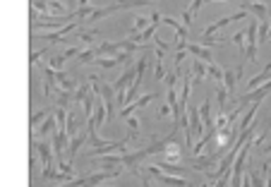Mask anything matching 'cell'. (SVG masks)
I'll return each instance as SVG.
<instances>
[{"instance_id":"7a4b0ae2","label":"cell","mask_w":271,"mask_h":187,"mask_svg":"<svg viewBox=\"0 0 271 187\" xmlns=\"http://www.w3.org/2000/svg\"><path fill=\"white\" fill-rule=\"evenodd\" d=\"M243 10L245 12H252L254 17H257V22H267L271 17V10L267 2H262V0H254V2H243Z\"/></svg>"},{"instance_id":"4fadbf2b","label":"cell","mask_w":271,"mask_h":187,"mask_svg":"<svg viewBox=\"0 0 271 187\" xmlns=\"http://www.w3.org/2000/svg\"><path fill=\"white\" fill-rule=\"evenodd\" d=\"M199 118L204 123V127H214V118H211V99H207L199 108Z\"/></svg>"},{"instance_id":"9c48e42d","label":"cell","mask_w":271,"mask_h":187,"mask_svg":"<svg viewBox=\"0 0 271 187\" xmlns=\"http://www.w3.org/2000/svg\"><path fill=\"white\" fill-rule=\"evenodd\" d=\"M84 139H86V134H80V137H72V142H70V146L65 149L67 151V163L72 166V161L77 159V154H80L82 144H84Z\"/></svg>"},{"instance_id":"7c38bea8","label":"cell","mask_w":271,"mask_h":187,"mask_svg":"<svg viewBox=\"0 0 271 187\" xmlns=\"http://www.w3.org/2000/svg\"><path fill=\"white\" fill-rule=\"evenodd\" d=\"M161 22H166L168 27L175 29V34H178V41H188V27H183L180 22H175L173 17H166V15H161Z\"/></svg>"},{"instance_id":"5b68a950","label":"cell","mask_w":271,"mask_h":187,"mask_svg":"<svg viewBox=\"0 0 271 187\" xmlns=\"http://www.w3.org/2000/svg\"><path fill=\"white\" fill-rule=\"evenodd\" d=\"M151 101H154V94H144L142 99H137L135 104H130V106H125V108H123V110H120L118 115H120V118H127V115H135L137 110H142V108L146 106V104H151Z\"/></svg>"},{"instance_id":"d6986e66","label":"cell","mask_w":271,"mask_h":187,"mask_svg":"<svg viewBox=\"0 0 271 187\" xmlns=\"http://www.w3.org/2000/svg\"><path fill=\"white\" fill-rule=\"evenodd\" d=\"M96 58V48H89V51H82L80 53V65H86V62H94Z\"/></svg>"},{"instance_id":"8fae6325","label":"cell","mask_w":271,"mask_h":187,"mask_svg":"<svg viewBox=\"0 0 271 187\" xmlns=\"http://www.w3.org/2000/svg\"><path fill=\"white\" fill-rule=\"evenodd\" d=\"M190 75H192V80H194V84L197 82H202L204 77H207V62H202V60H192V67H190Z\"/></svg>"},{"instance_id":"d4e9b609","label":"cell","mask_w":271,"mask_h":187,"mask_svg":"<svg viewBox=\"0 0 271 187\" xmlns=\"http://www.w3.org/2000/svg\"><path fill=\"white\" fill-rule=\"evenodd\" d=\"M80 2V7H89V0H77Z\"/></svg>"},{"instance_id":"8992f818","label":"cell","mask_w":271,"mask_h":187,"mask_svg":"<svg viewBox=\"0 0 271 187\" xmlns=\"http://www.w3.org/2000/svg\"><path fill=\"white\" fill-rule=\"evenodd\" d=\"M243 72V67H238L235 72L233 70H223V80H221V86L228 91V94H235V82H238V75Z\"/></svg>"},{"instance_id":"30bf717a","label":"cell","mask_w":271,"mask_h":187,"mask_svg":"<svg viewBox=\"0 0 271 187\" xmlns=\"http://www.w3.org/2000/svg\"><path fill=\"white\" fill-rule=\"evenodd\" d=\"M269 77H271V62L269 65H264V70H262L257 77H252V80L247 82V91H254L257 86H262L264 82H269Z\"/></svg>"},{"instance_id":"ac0fdd59","label":"cell","mask_w":271,"mask_h":187,"mask_svg":"<svg viewBox=\"0 0 271 187\" xmlns=\"http://www.w3.org/2000/svg\"><path fill=\"white\" fill-rule=\"evenodd\" d=\"M127 120V127H130V139H135V137H139V120H137V115H127L125 118Z\"/></svg>"},{"instance_id":"6da1fadb","label":"cell","mask_w":271,"mask_h":187,"mask_svg":"<svg viewBox=\"0 0 271 187\" xmlns=\"http://www.w3.org/2000/svg\"><path fill=\"white\" fill-rule=\"evenodd\" d=\"M123 170H118V168H106V170H99V173H94V175H86V178H82V180H72V183H67L65 187H99L104 180H110V178H118Z\"/></svg>"},{"instance_id":"484cf974","label":"cell","mask_w":271,"mask_h":187,"mask_svg":"<svg viewBox=\"0 0 271 187\" xmlns=\"http://www.w3.org/2000/svg\"><path fill=\"white\" fill-rule=\"evenodd\" d=\"M204 2H223V0H204Z\"/></svg>"},{"instance_id":"9a60e30c","label":"cell","mask_w":271,"mask_h":187,"mask_svg":"<svg viewBox=\"0 0 271 187\" xmlns=\"http://www.w3.org/2000/svg\"><path fill=\"white\" fill-rule=\"evenodd\" d=\"M154 0H118L115 7L118 10H127V7H142V5H151Z\"/></svg>"},{"instance_id":"ba28073f","label":"cell","mask_w":271,"mask_h":187,"mask_svg":"<svg viewBox=\"0 0 271 187\" xmlns=\"http://www.w3.org/2000/svg\"><path fill=\"white\" fill-rule=\"evenodd\" d=\"M75 53H80V46H72V48H67V51H63V53L53 55V58L48 60V67H53V70H60V67H63V62H65L67 58H72Z\"/></svg>"},{"instance_id":"3957f363","label":"cell","mask_w":271,"mask_h":187,"mask_svg":"<svg viewBox=\"0 0 271 187\" xmlns=\"http://www.w3.org/2000/svg\"><path fill=\"white\" fill-rule=\"evenodd\" d=\"M132 80H135V65H132V67H127V70H125V75L113 84V91H115V96H118V106H120V101H123V96H125L127 86L132 84Z\"/></svg>"},{"instance_id":"cb8c5ba5","label":"cell","mask_w":271,"mask_h":187,"mask_svg":"<svg viewBox=\"0 0 271 187\" xmlns=\"http://www.w3.org/2000/svg\"><path fill=\"white\" fill-rule=\"evenodd\" d=\"M168 115H170V108H168L166 104H163V106L159 108V120H163V118H168Z\"/></svg>"},{"instance_id":"44dd1931","label":"cell","mask_w":271,"mask_h":187,"mask_svg":"<svg viewBox=\"0 0 271 187\" xmlns=\"http://www.w3.org/2000/svg\"><path fill=\"white\" fill-rule=\"evenodd\" d=\"M96 36H101L99 31H82L80 39L84 41V43H91V41H96Z\"/></svg>"},{"instance_id":"e0dca14e","label":"cell","mask_w":271,"mask_h":187,"mask_svg":"<svg viewBox=\"0 0 271 187\" xmlns=\"http://www.w3.org/2000/svg\"><path fill=\"white\" fill-rule=\"evenodd\" d=\"M151 24V20L149 17H137L135 20V27H132V31H130V36H137V34H142L144 29Z\"/></svg>"},{"instance_id":"52a82bcc","label":"cell","mask_w":271,"mask_h":187,"mask_svg":"<svg viewBox=\"0 0 271 187\" xmlns=\"http://www.w3.org/2000/svg\"><path fill=\"white\" fill-rule=\"evenodd\" d=\"M188 127H190L192 137L202 134V118H199V108H190V110H188Z\"/></svg>"},{"instance_id":"7402d4cb","label":"cell","mask_w":271,"mask_h":187,"mask_svg":"<svg viewBox=\"0 0 271 187\" xmlns=\"http://www.w3.org/2000/svg\"><path fill=\"white\" fill-rule=\"evenodd\" d=\"M233 43H238L240 46V51L245 53V31H238V34H233V39H230Z\"/></svg>"},{"instance_id":"277c9868","label":"cell","mask_w":271,"mask_h":187,"mask_svg":"<svg viewBox=\"0 0 271 187\" xmlns=\"http://www.w3.org/2000/svg\"><path fill=\"white\" fill-rule=\"evenodd\" d=\"M185 48L190 51L197 60H202V62H207V65H211L214 62V53L209 51V46H199V43H185Z\"/></svg>"},{"instance_id":"5bb4252c","label":"cell","mask_w":271,"mask_h":187,"mask_svg":"<svg viewBox=\"0 0 271 187\" xmlns=\"http://www.w3.org/2000/svg\"><path fill=\"white\" fill-rule=\"evenodd\" d=\"M77 29V22H67L65 27H60V29H55V31H51L46 39L48 41H60V39H65V34H70V31H75Z\"/></svg>"},{"instance_id":"603a6c76","label":"cell","mask_w":271,"mask_h":187,"mask_svg":"<svg viewBox=\"0 0 271 187\" xmlns=\"http://www.w3.org/2000/svg\"><path fill=\"white\" fill-rule=\"evenodd\" d=\"M204 5V0H192V5L188 7V12H190V17H194L197 12H199V7Z\"/></svg>"},{"instance_id":"2e32d148","label":"cell","mask_w":271,"mask_h":187,"mask_svg":"<svg viewBox=\"0 0 271 187\" xmlns=\"http://www.w3.org/2000/svg\"><path fill=\"white\" fill-rule=\"evenodd\" d=\"M163 151H166V161H168V163L180 159V149H178V144H173V142H168V146H166Z\"/></svg>"},{"instance_id":"ffe728a7","label":"cell","mask_w":271,"mask_h":187,"mask_svg":"<svg viewBox=\"0 0 271 187\" xmlns=\"http://www.w3.org/2000/svg\"><path fill=\"white\" fill-rule=\"evenodd\" d=\"M48 113H51V108H43V110H39L36 115H31V130H36V125H39V120H43V118H48Z\"/></svg>"}]
</instances>
